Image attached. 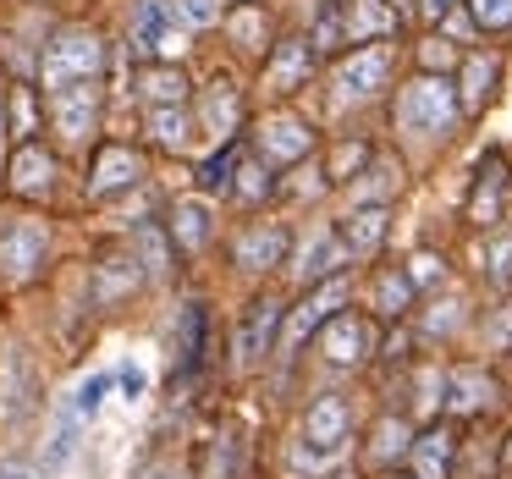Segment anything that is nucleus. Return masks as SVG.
Instances as JSON below:
<instances>
[{
	"label": "nucleus",
	"mask_w": 512,
	"mask_h": 479,
	"mask_svg": "<svg viewBox=\"0 0 512 479\" xmlns=\"http://www.w3.org/2000/svg\"><path fill=\"white\" fill-rule=\"evenodd\" d=\"M171 237H177V248H204L210 243V204L204 199H177V210H171Z\"/></svg>",
	"instance_id": "23"
},
{
	"label": "nucleus",
	"mask_w": 512,
	"mask_h": 479,
	"mask_svg": "<svg viewBox=\"0 0 512 479\" xmlns=\"http://www.w3.org/2000/svg\"><path fill=\"white\" fill-rule=\"evenodd\" d=\"M127 39H133V56L138 61H177L182 45H188V34H182L177 12H171V0H138L133 6V28H127Z\"/></svg>",
	"instance_id": "3"
},
{
	"label": "nucleus",
	"mask_w": 512,
	"mask_h": 479,
	"mask_svg": "<svg viewBox=\"0 0 512 479\" xmlns=\"http://www.w3.org/2000/svg\"><path fill=\"white\" fill-rule=\"evenodd\" d=\"M72 452H78V430H72V424H67V430H61L56 441H50V452L39 457V468H45V474H61V468L72 463Z\"/></svg>",
	"instance_id": "42"
},
{
	"label": "nucleus",
	"mask_w": 512,
	"mask_h": 479,
	"mask_svg": "<svg viewBox=\"0 0 512 479\" xmlns=\"http://www.w3.org/2000/svg\"><path fill=\"white\" fill-rule=\"evenodd\" d=\"M138 89H144L155 105H182L188 100V78H182L177 61H155V67H144V83H138Z\"/></svg>",
	"instance_id": "28"
},
{
	"label": "nucleus",
	"mask_w": 512,
	"mask_h": 479,
	"mask_svg": "<svg viewBox=\"0 0 512 479\" xmlns=\"http://www.w3.org/2000/svg\"><path fill=\"white\" fill-rule=\"evenodd\" d=\"M342 265H353V254H347L342 232H320L309 248L298 254V265H292V281L298 287H320V281L342 276Z\"/></svg>",
	"instance_id": "12"
},
{
	"label": "nucleus",
	"mask_w": 512,
	"mask_h": 479,
	"mask_svg": "<svg viewBox=\"0 0 512 479\" xmlns=\"http://www.w3.org/2000/svg\"><path fill=\"white\" fill-rule=\"evenodd\" d=\"M232 193H237L243 204H259V199H270V193H276V177H270L265 160H243V166H237Z\"/></svg>",
	"instance_id": "32"
},
{
	"label": "nucleus",
	"mask_w": 512,
	"mask_h": 479,
	"mask_svg": "<svg viewBox=\"0 0 512 479\" xmlns=\"http://www.w3.org/2000/svg\"><path fill=\"white\" fill-rule=\"evenodd\" d=\"M105 391H111V375H89L78 386V397H72V413H78V419H94L100 402H105Z\"/></svg>",
	"instance_id": "38"
},
{
	"label": "nucleus",
	"mask_w": 512,
	"mask_h": 479,
	"mask_svg": "<svg viewBox=\"0 0 512 479\" xmlns=\"http://www.w3.org/2000/svg\"><path fill=\"white\" fill-rule=\"evenodd\" d=\"M144 276H149V270H144V259H138V254H105L100 265H94V303L127 298Z\"/></svg>",
	"instance_id": "17"
},
{
	"label": "nucleus",
	"mask_w": 512,
	"mask_h": 479,
	"mask_svg": "<svg viewBox=\"0 0 512 479\" xmlns=\"http://www.w3.org/2000/svg\"><path fill=\"white\" fill-rule=\"evenodd\" d=\"M347 292H353V287H347V276H331V281H320V287H309V298H303L298 309L287 314V325H281V358H292L314 331H325V325L342 314Z\"/></svg>",
	"instance_id": "4"
},
{
	"label": "nucleus",
	"mask_w": 512,
	"mask_h": 479,
	"mask_svg": "<svg viewBox=\"0 0 512 479\" xmlns=\"http://www.w3.org/2000/svg\"><path fill=\"white\" fill-rule=\"evenodd\" d=\"M397 177H402V171L391 166V160H380V166L369 171V182H358V188H353V199L358 204H386V193L397 188Z\"/></svg>",
	"instance_id": "35"
},
{
	"label": "nucleus",
	"mask_w": 512,
	"mask_h": 479,
	"mask_svg": "<svg viewBox=\"0 0 512 479\" xmlns=\"http://www.w3.org/2000/svg\"><path fill=\"white\" fill-rule=\"evenodd\" d=\"M149 133H155L160 149L182 155V149L193 144V116L182 111V105H155V111H149Z\"/></svg>",
	"instance_id": "24"
},
{
	"label": "nucleus",
	"mask_w": 512,
	"mask_h": 479,
	"mask_svg": "<svg viewBox=\"0 0 512 479\" xmlns=\"http://www.w3.org/2000/svg\"><path fill=\"white\" fill-rule=\"evenodd\" d=\"M50 122L67 144H83V138L100 127V78L94 83H67V89L50 94Z\"/></svg>",
	"instance_id": "6"
},
{
	"label": "nucleus",
	"mask_w": 512,
	"mask_h": 479,
	"mask_svg": "<svg viewBox=\"0 0 512 479\" xmlns=\"http://www.w3.org/2000/svg\"><path fill=\"white\" fill-rule=\"evenodd\" d=\"M281 303H270V298H259V303H248V314H243V325H237V364L243 369H254L259 358L276 347V331H281Z\"/></svg>",
	"instance_id": "9"
},
{
	"label": "nucleus",
	"mask_w": 512,
	"mask_h": 479,
	"mask_svg": "<svg viewBox=\"0 0 512 479\" xmlns=\"http://www.w3.org/2000/svg\"><path fill=\"white\" fill-rule=\"evenodd\" d=\"M386 6H397V12H408V6H413V0H386Z\"/></svg>",
	"instance_id": "52"
},
{
	"label": "nucleus",
	"mask_w": 512,
	"mask_h": 479,
	"mask_svg": "<svg viewBox=\"0 0 512 479\" xmlns=\"http://www.w3.org/2000/svg\"><path fill=\"white\" fill-rule=\"evenodd\" d=\"M0 479H28V468H17V463H6V468H0Z\"/></svg>",
	"instance_id": "51"
},
{
	"label": "nucleus",
	"mask_w": 512,
	"mask_h": 479,
	"mask_svg": "<svg viewBox=\"0 0 512 479\" xmlns=\"http://www.w3.org/2000/svg\"><path fill=\"white\" fill-rule=\"evenodd\" d=\"M45 243H50V226L45 221H12L0 232V270L12 281H28L39 265H45Z\"/></svg>",
	"instance_id": "7"
},
{
	"label": "nucleus",
	"mask_w": 512,
	"mask_h": 479,
	"mask_svg": "<svg viewBox=\"0 0 512 479\" xmlns=\"http://www.w3.org/2000/svg\"><path fill=\"white\" fill-rule=\"evenodd\" d=\"M457 309H463V303H441V309H435L430 320H424V331H430V336H446V331H457V325H463V314H457Z\"/></svg>",
	"instance_id": "45"
},
{
	"label": "nucleus",
	"mask_w": 512,
	"mask_h": 479,
	"mask_svg": "<svg viewBox=\"0 0 512 479\" xmlns=\"http://www.w3.org/2000/svg\"><path fill=\"white\" fill-rule=\"evenodd\" d=\"M0 116H6V111H0Z\"/></svg>",
	"instance_id": "53"
},
{
	"label": "nucleus",
	"mask_w": 512,
	"mask_h": 479,
	"mask_svg": "<svg viewBox=\"0 0 512 479\" xmlns=\"http://www.w3.org/2000/svg\"><path fill=\"white\" fill-rule=\"evenodd\" d=\"M358 166H369V144H358V138H353V144L336 149V160H331V182H353V171H358Z\"/></svg>",
	"instance_id": "41"
},
{
	"label": "nucleus",
	"mask_w": 512,
	"mask_h": 479,
	"mask_svg": "<svg viewBox=\"0 0 512 479\" xmlns=\"http://www.w3.org/2000/svg\"><path fill=\"white\" fill-rule=\"evenodd\" d=\"M419 12L430 17V23H446V17L457 12V0H419Z\"/></svg>",
	"instance_id": "48"
},
{
	"label": "nucleus",
	"mask_w": 512,
	"mask_h": 479,
	"mask_svg": "<svg viewBox=\"0 0 512 479\" xmlns=\"http://www.w3.org/2000/svg\"><path fill=\"white\" fill-rule=\"evenodd\" d=\"M342 12L353 45H380V39L397 34V6H386V0H342Z\"/></svg>",
	"instance_id": "14"
},
{
	"label": "nucleus",
	"mask_w": 512,
	"mask_h": 479,
	"mask_svg": "<svg viewBox=\"0 0 512 479\" xmlns=\"http://www.w3.org/2000/svg\"><path fill=\"white\" fill-rule=\"evenodd\" d=\"M408 452H413L408 424H402V419H380V430H375V463H397V457H408Z\"/></svg>",
	"instance_id": "33"
},
{
	"label": "nucleus",
	"mask_w": 512,
	"mask_h": 479,
	"mask_svg": "<svg viewBox=\"0 0 512 479\" xmlns=\"http://www.w3.org/2000/svg\"><path fill=\"white\" fill-rule=\"evenodd\" d=\"M12 193H23V199H34V193H45L50 188V177H56V160L45 155V144H17V155H12Z\"/></svg>",
	"instance_id": "21"
},
{
	"label": "nucleus",
	"mask_w": 512,
	"mask_h": 479,
	"mask_svg": "<svg viewBox=\"0 0 512 479\" xmlns=\"http://www.w3.org/2000/svg\"><path fill=\"white\" fill-rule=\"evenodd\" d=\"M133 248H138V259H144L149 276H166V270H171V248H177V237H166L160 226H138Z\"/></svg>",
	"instance_id": "31"
},
{
	"label": "nucleus",
	"mask_w": 512,
	"mask_h": 479,
	"mask_svg": "<svg viewBox=\"0 0 512 479\" xmlns=\"http://www.w3.org/2000/svg\"><path fill=\"white\" fill-rule=\"evenodd\" d=\"M105 67V39L94 34V28L72 23L61 28L56 39L45 45V56H39V89H67V83H94Z\"/></svg>",
	"instance_id": "2"
},
{
	"label": "nucleus",
	"mask_w": 512,
	"mask_h": 479,
	"mask_svg": "<svg viewBox=\"0 0 512 479\" xmlns=\"http://www.w3.org/2000/svg\"><path fill=\"white\" fill-rule=\"evenodd\" d=\"M204 331H210L204 303H188V309H182V358H177V375H193V369L204 364Z\"/></svg>",
	"instance_id": "29"
},
{
	"label": "nucleus",
	"mask_w": 512,
	"mask_h": 479,
	"mask_svg": "<svg viewBox=\"0 0 512 479\" xmlns=\"http://www.w3.org/2000/svg\"><path fill=\"white\" fill-rule=\"evenodd\" d=\"M463 116V94H457L452 78L441 72H424V78H408L397 89V127L419 138H446Z\"/></svg>",
	"instance_id": "1"
},
{
	"label": "nucleus",
	"mask_w": 512,
	"mask_h": 479,
	"mask_svg": "<svg viewBox=\"0 0 512 479\" xmlns=\"http://www.w3.org/2000/svg\"><path fill=\"white\" fill-rule=\"evenodd\" d=\"M309 45H314V56H336L342 45H353V39H347V12H342V0H325L320 12H314Z\"/></svg>",
	"instance_id": "26"
},
{
	"label": "nucleus",
	"mask_w": 512,
	"mask_h": 479,
	"mask_svg": "<svg viewBox=\"0 0 512 479\" xmlns=\"http://www.w3.org/2000/svg\"><path fill=\"white\" fill-rule=\"evenodd\" d=\"M490 347H512V298L501 303V314L490 320Z\"/></svg>",
	"instance_id": "46"
},
{
	"label": "nucleus",
	"mask_w": 512,
	"mask_h": 479,
	"mask_svg": "<svg viewBox=\"0 0 512 479\" xmlns=\"http://www.w3.org/2000/svg\"><path fill=\"white\" fill-rule=\"evenodd\" d=\"M485 276L496 287H512V232L490 237V254H485Z\"/></svg>",
	"instance_id": "36"
},
{
	"label": "nucleus",
	"mask_w": 512,
	"mask_h": 479,
	"mask_svg": "<svg viewBox=\"0 0 512 479\" xmlns=\"http://www.w3.org/2000/svg\"><path fill=\"white\" fill-rule=\"evenodd\" d=\"M303 435H309L314 446H336V452H342L347 435H353V402H347L342 391L314 397L309 402V419H303Z\"/></svg>",
	"instance_id": "10"
},
{
	"label": "nucleus",
	"mask_w": 512,
	"mask_h": 479,
	"mask_svg": "<svg viewBox=\"0 0 512 479\" xmlns=\"http://www.w3.org/2000/svg\"><path fill=\"white\" fill-rule=\"evenodd\" d=\"M314 45L309 39H281L276 50H270V61H265V89L270 94H292V89H303L309 83V72H314Z\"/></svg>",
	"instance_id": "11"
},
{
	"label": "nucleus",
	"mask_w": 512,
	"mask_h": 479,
	"mask_svg": "<svg viewBox=\"0 0 512 479\" xmlns=\"http://www.w3.org/2000/svg\"><path fill=\"white\" fill-rule=\"evenodd\" d=\"M210 122L221 127V133H232V122H237V94H232V83H215V94H210Z\"/></svg>",
	"instance_id": "43"
},
{
	"label": "nucleus",
	"mask_w": 512,
	"mask_h": 479,
	"mask_svg": "<svg viewBox=\"0 0 512 479\" xmlns=\"http://www.w3.org/2000/svg\"><path fill=\"white\" fill-rule=\"evenodd\" d=\"M490 89H496V61L490 56H468L463 61V111L474 116V111H485V100H490Z\"/></svg>",
	"instance_id": "30"
},
{
	"label": "nucleus",
	"mask_w": 512,
	"mask_h": 479,
	"mask_svg": "<svg viewBox=\"0 0 512 479\" xmlns=\"http://www.w3.org/2000/svg\"><path fill=\"white\" fill-rule=\"evenodd\" d=\"M314 149V127L303 122V116H270L265 127H259V160L265 166H292V160H303Z\"/></svg>",
	"instance_id": "8"
},
{
	"label": "nucleus",
	"mask_w": 512,
	"mask_h": 479,
	"mask_svg": "<svg viewBox=\"0 0 512 479\" xmlns=\"http://www.w3.org/2000/svg\"><path fill=\"white\" fill-rule=\"evenodd\" d=\"M336 232H342V243H347V254H353V259L380 254V243H386V204H358Z\"/></svg>",
	"instance_id": "18"
},
{
	"label": "nucleus",
	"mask_w": 512,
	"mask_h": 479,
	"mask_svg": "<svg viewBox=\"0 0 512 479\" xmlns=\"http://www.w3.org/2000/svg\"><path fill=\"white\" fill-rule=\"evenodd\" d=\"M122 391H127V402H138V397H144V369H133V364H127V369H122Z\"/></svg>",
	"instance_id": "49"
},
{
	"label": "nucleus",
	"mask_w": 512,
	"mask_h": 479,
	"mask_svg": "<svg viewBox=\"0 0 512 479\" xmlns=\"http://www.w3.org/2000/svg\"><path fill=\"white\" fill-rule=\"evenodd\" d=\"M237 166H243V144H237V138H226V149H215V155L199 166V188L204 193H232Z\"/></svg>",
	"instance_id": "27"
},
{
	"label": "nucleus",
	"mask_w": 512,
	"mask_h": 479,
	"mask_svg": "<svg viewBox=\"0 0 512 479\" xmlns=\"http://www.w3.org/2000/svg\"><path fill=\"white\" fill-rule=\"evenodd\" d=\"M12 391H17L12 397V419H17V413H28V402H34L28 397V391H34V364H28V353H12Z\"/></svg>",
	"instance_id": "40"
},
{
	"label": "nucleus",
	"mask_w": 512,
	"mask_h": 479,
	"mask_svg": "<svg viewBox=\"0 0 512 479\" xmlns=\"http://www.w3.org/2000/svg\"><path fill=\"white\" fill-rule=\"evenodd\" d=\"M457 50L446 45V39H424V67H452Z\"/></svg>",
	"instance_id": "47"
},
{
	"label": "nucleus",
	"mask_w": 512,
	"mask_h": 479,
	"mask_svg": "<svg viewBox=\"0 0 512 479\" xmlns=\"http://www.w3.org/2000/svg\"><path fill=\"white\" fill-rule=\"evenodd\" d=\"M408 276H413V287H430V281L446 276V265H441L435 254H413V259H408Z\"/></svg>",
	"instance_id": "44"
},
{
	"label": "nucleus",
	"mask_w": 512,
	"mask_h": 479,
	"mask_svg": "<svg viewBox=\"0 0 512 479\" xmlns=\"http://www.w3.org/2000/svg\"><path fill=\"white\" fill-rule=\"evenodd\" d=\"M413 276L408 270H380L375 276V314L380 320H402V314H408V303H413Z\"/></svg>",
	"instance_id": "25"
},
{
	"label": "nucleus",
	"mask_w": 512,
	"mask_h": 479,
	"mask_svg": "<svg viewBox=\"0 0 512 479\" xmlns=\"http://www.w3.org/2000/svg\"><path fill=\"white\" fill-rule=\"evenodd\" d=\"M320 353L331 358V364H364V358L375 353V331H369V320H358V314H336L320 331Z\"/></svg>",
	"instance_id": "13"
},
{
	"label": "nucleus",
	"mask_w": 512,
	"mask_h": 479,
	"mask_svg": "<svg viewBox=\"0 0 512 479\" xmlns=\"http://www.w3.org/2000/svg\"><path fill=\"white\" fill-rule=\"evenodd\" d=\"M281 259H287V226L265 221V226H248L237 237V265L243 270H276Z\"/></svg>",
	"instance_id": "16"
},
{
	"label": "nucleus",
	"mask_w": 512,
	"mask_h": 479,
	"mask_svg": "<svg viewBox=\"0 0 512 479\" xmlns=\"http://www.w3.org/2000/svg\"><path fill=\"white\" fill-rule=\"evenodd\" d=\"M391 67H397L391 45H364V50H353L347 61H336V94H342V100H375V94H386Z\"/></svg>",
	"instance_id": "5"
},
{
	"label": "nucleus",
	"mask_w": 512,
	"mask_h": 479,
	"mask_svg": "<svg viewBox=\"0 0 512 479\" xmlns=\"http://www.w3.org/2000/svg\"><path fill=\"white\" fill-rule=\"evenodd\" d=\"M468 17H474V28H512V0H468Z\"/></svg>",
	"instance_id": "37"
},
{
	"label": "nucleus",
	"mask_w": 512,
	"mask_h": 479,
	"mask_svg": "<svg viewBox=\"0 0 512 479\" xmlns=\"http://www.w3.org/2000/svg\"><path fill=\"white\" fill-rule=\"evenodd\" d=\"M452 452H457V441H452V430H424V435H413V452H408V463H413V474L419 479H452Z\"/></svg>",
	"instance_id": "20"
},
{
	"label": "nucleus",
	"mask_w": 512,
	"mask_h": 479,
	"mask_svg": "<svg viewBox=\"0 0 512 479\" xmlns=\"http://www.w3.org/2000/svg\"><path fill=\"white\" fill-rule=\"evenodd\" d=\"M6 111H12V133H17V144H34V89H12V105H6Z\"/></svg>",
	"instance_id": "39"
},
{
	"label": "nucleus",
	"mask_w": 512,
	"mask_h": 479,
	"mask_svg": "<svg viewBox=\"0 0 512 479\" xmlns=\"http://www.w3.org/2000/svg\"><path fill=\"white\" fill-rule=\"evenodd\" d=\"M490 397H496V380L485 369H474V364L446 369V408L452 413H479V408H490Z\"/></svg>",
	"instance_id": "19"
},
{
	"label": "nucleus",
	"mask_w": 512,
	"mask_h": 479,
	"mask_svg": "<svg viewBox=\"0 0 512 479\" xmlns=\"http://www.w3.org/2000/svg\"><path fill=\"white\" fill-rule=\"evenodd\" d=\"M182 28H215L226 17V0H171Z\"/></svg>",
	"instance_id": "34"
},
{
	"label": "nucleus",
	"mask_w": 512,
	"mask_h": 479,
	"mask_svg": "<svg viewBox=\"0 0 512 479\" xmlns=\"http://www.w3.org/2000/svg\"><path fill=\"white\" fill-rule=\"evenodd\" d=\"M501 193H507V171H501V155H485V166H479V182L474 193H468V221L490 226L501 215Z\"/></svg>",
	"instance_id": "22"
},
{
	"label": "nucleus",
	"mask_w": 512,
	"mask_h": 479,
	"mask_svg": "<svg viewBox=\"0 0 512 479\" xmlns=\"http://www.w3.org/2000/svg\"><path fill=\"white\" fill-rule=\"evenodd\" d=\"M138 177H144V160H138L133 149L111 144V149H100V160H94V182H89V193H94V199H111V193L133 188Z\"/></svg>",
	"instance_id": "15"
},
{
	"label": "nucleus",
	"mask_w": 512,
	"mask_h": 479,
	"mask_svg": "<svg viewBox=\"0 0 512 479\" xmlns=\"http://www.w3.org/2000/svg\"><path fill=\"white\" fill-rule=\"evenodd\" d=\"M144 479H177V468H171V463H155V468H144Z\"/></svg>",
	"instance_id": "50"
}]
</instances>
